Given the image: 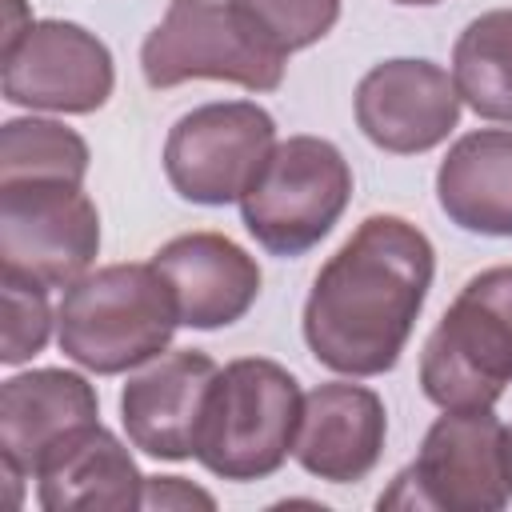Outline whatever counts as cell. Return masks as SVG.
<instances>
[{
    "mask_svg": "<svg viewBox=\"0 0 512 512\" xmlns=\"http://www.w3.org/2000/svg\"><path fill=\"white\" fill-rule=\"evenodd\" d=\"M456 120V80L432 60H384L356 84V124L384 152H428L448 140Z\"/></svg>",
    "mask_w": 512,
    "mask_h": 512,
    "instance_id": "obj_11",
    "label": "cell"
},
{
    "mask_svg": "<svg viewBox=\"0 0 512 512\" xmlns=\"http://www.w3.org/2000/svg\"><path fill=\"white\" fill-rule=\"evenodd\" d=\"M100 416L96 388L64 368H32L0 388V464L32 476L52 444Z\"/></svg>",
    "mask_w": 512,
    "mask_h": 512,
    "instance_id": "obj_15",
    "label": "cell"
},
{
    "mask_svg": "<svg viewBox=\"0 0 512 512\" xmlns=\"http://www.w3.org/2000/svg\"><path fill=\"white\" fill-rule=\"evenodd\" d=\"M32 480H36V500L48 512L140 508V496H144V476L136 460L100 420L52 444L36 464Z\"/></svg>",
    "mask_w": 512,
    "mask_h": 512,
    "instance_id": "obj_16",
    "label": "cell"
},
{
    "mask_svg": "<svg viewBox=\"0 0 512 512\" xmlns=\"http://www.w3.org/2000/svg\"><path fill=\"white\" fill-rule=\"evenodd\" d=\"M304 416L300 380L264 356L232 360L216 372L192 456L220 480H264L296 448Z\"/></svg>",
    "mask_w": 512,
    "mask_h": 512,
    "instance_id": "obj_3",
    "label": "cell"
},
{
    "mask_svg": "<svg viewBox=\"0 0 512 512\" xmlns=\"http://www.w3.org/2000/svg\"><path fill=\"white\" fill-rule=\"evenodd\" d=\"M432 240L400 216H368L304 300V344L340 376H380L396 368L432 288Z\"/></svg>",
    "mask_w": 512,
    "mask_h": 512,
    "instance_id": "obj_1",
    "label": "cell"
},
{
    "mask_svg": "<svg viewBox=\"0 0 512 512\" xmlns=\"http://www.w3.org/2000/svg\"><path fill=\"white\" fill-rule=\"evenodd\" d=\"M152 264L168 276L180 324L212 332L236 324L260 296V264L220 232H188L168 240Z\"/></svg>",
    "mask_w": 512,
    "mask_h": 512,
    "instance_id": "obj_14",
    "label": "cell"
},
{
    "mask_svg": "<svg viewBox=\"0 0 512 512\" xmlns=\"http://www.w3.org/2000/svg\"><path fill=\"white\" fill-rule=\"evenodd\" d=\"M388 416L384 400L364 384H320L304 396V416L296 432V464L328 484L364 480L384 452Z\"/></svg>",
    "mask_w": 512,
    "mask_h": 512,
    "instance_id": "obj_13",
    "label": "cell"
},
{
    "mask_svg": "<svg viewBox=\"0 0 512 512\" xmlns=\"http://www.w3.org/2000/svg\"><path fill=\"white\" fill-rule=\"evenodd\" d=\"M512 500V428L492 408H444L380 508L500 512Z\"/></svg>",
    "mask_w": 512,
    "mask_h": 512,
    "instance_id": "obj_5",
    "label": "cell"
},
{
    "mask_svg": "<svg viewBox=\"0 0 512 512\" xmlns=\"http://www.w3.org/2000/svg\"><path fill=\"white\" fill-rule=\"evenodd\" d=\"M216 508L212 492L188 484L184 476H144V496H140V508H160V512H172V508Z\"/></svg>",
    "mask_w": 512,
    "mask_h": 512,
    "instance_id": "obj_22",
    "label": "cell"
},
{
    "mask_svg": "<svg viewBox=\"0 0 512 512\" xmlns=\"http://www.w3.org/2000/svg\"><path fill=\"white\" fill-rule=\"evenodd\" d=\"M88 176V144L56 120L16 116L0 128V184L12 180H72Z\"/></svg>",
    "mask_w": 512,
    "mask_h": 512,
    "instance_id": "obj_19",
    "label": "cell"
},
{
    "mask_svg": "<svg viewBox=\"0 0 512 512\" xmlns=\"http://www.w3.org/2000/svg\"><path fill=\"white\" fill-rule=\"evenodd\" d=\"M436 200L464 232L512 236V132L480 128L460 136L436 172Z\"/></svg>",
    "mask_w": 512,
    "mask_h": 512,
    "instance_id": "obj_17",
    "label": "cell"
},
{
    "mask_svg": "<svg viewBox=\"0 0 512 512\" xmlns=\"http://www.w3.org/2000/svg\"><path fill=\"white\" fill-rule=\"evenodd\" d=\"M116 84L112 52L72 20H36L4 44V100L44 112H96Z\"/></svg>",
    "mask_w": 512,
    "mask_h": 512,
    "instance_id": "obj_10",
    "label": "cell"
},
{
    "mask_svg": "<svg viewBox=\"0 0 512 512\" xmlns=\"http://www.w3.org/2000/svg\"><path fill=\"white\" fill-rule=\"evenodd\" d=\"M176 324V292L156 264H108L84 272L56 308L60 352L96 376L156 360Z\"/></svg>",
    "mask_w": 512,
    "mask_h": 512,
    "instance_id": "obj_2",
    "label": "cell"
},
{
    "mask_svg": "<svg viewBox=\"0 0 512 512\" xmlns=\"http://www.w3.org/2000/svg\"><path fill=\"white\" fill-rule=\"evenodd\" d=\"M352 200V168L332 140H280L240 196L252 240L272 256H304L316 248Z\"/></svg>",
    "mask_w": 512,
    "mask_h": 512,
    "instance_id": "obj_6",
    "label": "cell"
},
{
    "mask_svg": "<svg viewBox=\"0 0 512 512\" xmlns=\"http://www.w3.org/2000/svg\"><path fill=\"white\" fill-rule=\"evenodd\" d=\"M100 252V212L72 180L0 184V264L4 276L72 288Z\"/></svg>",
    "mask_w": 512,
    "mask_h": 512,
    "instance_id": "obj_8",
    "label": "cell"
},
{
    "mask_svg": "<svg viewBox=\"0 0 512 512\" xmlns=\"http://www.w3.org/2000/svg\"><path fill=\"white\" fill-rule=\"evenodd\" d=\"M276 120L256 100H216L184 112L164 140V176L176 196L224 208L244 196L268 152Z\"/></svg>",
    "mask_w": 512,
    "mask_h": 512,
    "instance_id": "obj_9",
    "label": "cell"
},
{
    "mask_svg": "<svg viewBox=\"0 0 512 512\" xmlns=\"http://www.w3.org/2000/svg\"><path fill=\"white\" fill-rule=\"evenodd\" d=\"M52 332V308H48V288L4 276V348L0 360L8 368L32 360Z\"/></svg>",
    "mask_w": 512,
    "mask_h": 512,
    "instance_id": "obj_21",
    "label": "cell"
},
{
    "mask_svg": "<svg viewBox=\"0 0 512 512\" xmlns=\"http://www.w3.org/2000/svg\"><path fill=\"white\" fill-rule=\"evenodd\" d=\"M216 372L220 368L208 352L176 348L148 360L144 372L128 376L120 392V420L128 444L156 460H188Z\"/></svg>",
    "mask_w": 512,
    "mask_h": 512,
    "instance_id": "obj_12",
    "label": "cell"
},
{
    "mask_svg": "<svg viewBox=\"0 0 512 512\" xmlns=\"http://www.w3.org/2000/svg\"><path fill=\"white\" fill-rule=\"evenodd\" d=\"M392 4H420L424 8V4H440V0H392Z\"/></svg>",
    "mask_w": 512,
    "mask_h": 512,
    "instance_id": "obj_23",
    "label": "cell"
},
{
    "mask_svg": "<svg viewBox=\"0 0 512 512\" xmlns=\"http://www.w3.org/2000/svg\"><path fill=\"white\" fill-rule=\"evenodd\" d=\"M452 80L476 116L512 124V8L484 12L456 36Z\"/></svg>",
    "mask_w": 512,
    "mask_h": 512,
    "instance_id": "obj_18",
    "label": "cell"
},
{
    "mask_svg": "<svg viewBox=\"0 0 512 512\" xmlns=\"http://www.w3.org/2000/svg\"><path fill=\"white\" fill-rule=\"evenodd\" d=\"M512 384V264L476 272L420 356V388L436 408H492Z\"/></svg>",
    "mask_w": 512,
    "mask_h": 512,
    "instance_id": "obj_4",
    "label": "cell"
},
{
    "mask_svg": "<svg viewBox=\"0 0 512 512\" xmlns=\"http://www.w3.org/2000/svg\"><path fill=\"white\" fill-rule=\"evenodd\" d=\"M140 72L148 88L228 80L248 92H276L284 80V56L272 52L232 4L172 0L164 20L140 44Z\"/></svg>",
    "mask_w": 512,
    "mask_h": 512,
    "instance_id": "obj_7",
    "label": "cell"
},
{
    "mask_svg": "<svg viewBox=\"0 0 512 512\" xmlns=\"http://www.w3.org/2000/svg\"><path fill=\"white\" fill-rule=\"evenodd\" d=\"M228 4L280 56L324 40L340 20V0H228Z\"/></svg>",
    "mask_w": 512,
    "mask_h": 512,
    "instance_id": "obj_20",
    "label": "cell"
}]
</instances>
